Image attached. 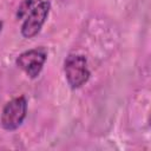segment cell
Returning <instances> with one entry per match:
<instances>
[{
  "instance_id": "6da1fadb",
  "label": "cell",
  "mask_w": 151,
  "mask_h": 151,
  "mask_svg": "<svg viewBox=\"0 0 151 151\" xmlns=\"http://www.w3.org/2000/svg\"><path fill=\"white\" fill-rule=\"evenodd\" d=\"M64 74L67 85L72 90L83 87L91 77L87 58L84 54L70 53L64 60Z\"/></svg>"
},
{
  "instance_id": "7a4b0ae2",
  "label": "cell",
  "mask_w": 151,
  "mask_h": 151,
  "mask_svg": "<svg viewBox=\"0 0 151 151\" xmlns=\"http://www.w3.org/2000/svg\"><path fill=\"white\" fill-rule=\"evenodd\" d=\"M28 104L25 96H19L5 104L0 114V125L6 131L18 130L27 117Z\"/></svg>"
},
{
  "instance_id": "3957f363",
  "label": "cell",
  "mask_w": 151,
  "mask_h": 151,
  "mask_svg": "<svg viewBox=\"0 0 151 151\" xmlns=\"http://www.w3.org/2000/svg\"><path fill=\"white\" fill-rule=\"evenodd\" d=\"M51 7L52 5L50 0H42L27 13L20 27V33L24 38L32 39L40 33L50 15Z\"/></svg>"
},
{
  "instance_id": "277c9868",
  "label": "cell",
  "mask_w": 151,
  "mask_h": 151,
  "mask_svg": "<svg viewBox=\"0 0 151 151\" xmlns=\"http://www.w3.org/2000/svg\"><path fill=\"white\" fill-rule=\"evenodd\" d=\"M47 50L42 46L31 48L21 52L17 57L15 65L24 71L29 79H37L44 68L47 60Z\"/></svg>"
},
{
  "instance_id": "5b68a950",
  "label": "cell",
  "mask_w": 151,
  "mask_h": 151,
  "mask_svg": "<svg viewBox=\"0 0 151 151\" xmlns=\"http://www.w3.org/2000/svg\"><path fill=\"white\" fill-rule=\"evenodd\" d=\"M40 1H42V0H22V1L20 2V5L18 6L17 12H15V18H17V20L24 19V18L27 15V13H28L32 8H34Z\"/></svg>"
},
{
  "instance_id": "8992f818",
  "label": "cell",
  "mask_w": 151,
  "mask_h": 151,
  "mask_svg": "<svg viewBox=\"0 0 151 151\" xmlns=\"http://www.w3.org/2000/svg\"><path fill=\"white\" fill-rule=\"evenodd\" d=\"M2 28H4V21L0 20V34H1V32H2Z\"/></svg>"
}]
</instances>
